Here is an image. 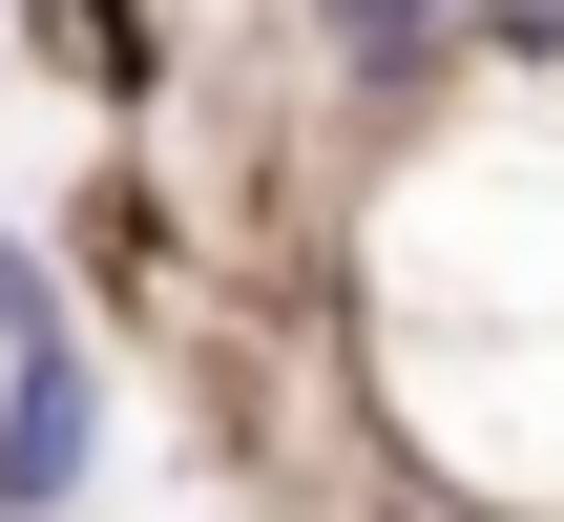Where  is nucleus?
Returning <instances> with one entry per match:
<instances>
[{"instance_id":"1","label":"nucleus","mask_w":564,"mask_h":522,"mask_svg":"<svg viewBox=\"0 0 564 522\" xmlns=\"http://www.w3.org/2000/svg\"><path fill=\"white\" fill-rule=\"evenodd\" d=\"M105 481V377H84V335H21L0 356V522H63Z\"/></svg>"},{"instance_id":"2","label":"nucleus","mask_w":564,"mask_h":522,"mask_svg":"<svg viewBox=\"0 0 564 522\" xmlns=\"http://www.w3.org/2000/svg\"><path fill=\"white\" fill-rule=\"evenodd\" d=\"M314 21H335V42H356V63H419V42H440V21H460V0H314Z\"/></svg>"},{"instance_id":"3","label":"nucleus","mask_w":564,"mask_h":522,"mask_svg":"<svg viewBox=\"0 0 564 522\" xmlns=\"http://www.w3.org/2000/svg\"><path fill=\"white\" fill-rule=\"evenodd\" d=\"M21 335H63V272H42V251H0V356H21Z\"/></svg>"}]
</instances>
